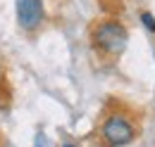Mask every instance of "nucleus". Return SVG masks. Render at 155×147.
Instances as JSON below:
<instances>
[{
  "label": "nucleus",
  "mask_w": 155,
  "mask_h": 147,
  "mask_svg": "<svg viewBox=\"0 0 155 147\" xmlns=\"http://www.w3.org/2000/svg\"><path fill=\"white\" fill-rule=\"evenodd\" d=\"M34 147H55V142H53L45 133H38V135H36V140H34Z\"/></svg>",
  "instance_id": "nucleus-5"
},
{
  "label": "nucleus",
  "mask_w": 155,
  "mask_h": 147,
  "mask_svg": "<svg viewBox=\"0 0 155 147\" xmlns=\"http://www.w3.org/2000/svg\"><path fill=\"white\" fill-rule=\"evenodd\" d=\"M2 83H5V69L0 67V88H2Z\"/></svg>",
  "instance_id": "nucleus-6"
},
{
  "label": "nucleus",
  "mask_w": 155,
  "mask_h": 147,
  "mask_svg": "<svg viewBox=\"0 0 155 147\" xmlns=\"http://www.w3.org/2000/svg\"><path fill=\"white\" fill-rule=\"evenodd\" d=\"M100 135L107 142V147H127L134 142L136 138V126L134 121L122 114V111H112L105 116L103 126H100Z\"/></svg>",
  "instance_id": "nucleus-2"
},
{
  "label": "nucleus",
  "mask_w": 155,
  "mask_h": 147,
  "mask_svg": "<svg viewBox=\"0 0 155 147\" xmlns=\"http://www.w3.org/2000/svg\"><path fill=\"white\" fill-rule=\"evenodd\" d=\"M91 43L103 57H119L129 45V31L119 19H100L91 29Z\"/></svg>",
  "instance_id": "nucleus-1"
},
{
  "label": "nucleus",
  "mask_w": 155,
  "mask_h": 147,
  "mask_svg": "<svg viewBox=\"0 0 155 147\" xmlns=\"http://www.w3.org/2000/svg\"><path fill=\"white\" fill-rule=\"evenodd\" d=\"M141 24H143L150 33H155V17L150 14V12H141Z\"/></svg>",
  "instance_id": "nucleus-4"
},
{
  "label": "nucleus",
  "mask_w": 155,
  "mask_h": 147,
  "mask_svg": "<svg viewBox=\"0 0 155 147\" xmlns=\"http://www.w3.org/2000/svg\"><path fill=\"white\" fill-rule=\"evenodd\" d=\"M15 10H17V24L26 33L38 31L45 21V2L43 0H17Z\"/></svg>",
  "instance_id": "nucleus-3"
},
{
  "label": "nucleus",
  "mask_w": 155,
  "mask_h": 147,
  "mask_svg": "<svg viewBox=\"0 0 155 147\" xmlns=\"http://www.w3.org/2000/svg\"><path fill=\"white\" fill-rule=\"evenodd\" d=\"M62 147H74V145H69V142H67V145H62Z\"/></svg>",
  "instance_id": "nucleus-7"
}]
</instances>
